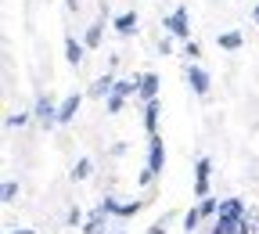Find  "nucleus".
Wrapping results in <instances>:
<instances>
[{"mask_svg": "<svg viewBox=\"0 0 259 234\" xmlns=\"http://www.w3.org/2000/svg\"><path fill=\"white\" fill-rule=\"evenodd\" d=\"M162 166H166V148H162L158 133H151V137H148V170L141 173V184H151L162 173Z\"/></svg>", "mask_w": 259, "mask_h": 234, "instance_id": "1", "label": "nucleus"}, {"mask_svg": "<svg viewBox=\"0 0 259 234\" xmlns=\"http://www.w3.org/2000/svg\"><path fill=\"white\" fill-rule=\"evenodd\" d=\"M108 216H112V209L105 202H97L90 209V216L83 220V234H108Z\"/></svg>", "mask_w": 259, "mask_h": 234, "instance_id": "2", "label": "nucleus"}, {"mask_svg": "<svg viewBox=\"0 0 259 234\" xmlns=\"http://www.w3.org/2000/svg\"><path fill=\"white\" fill-rule=\"evenodd\" d=\"M209 177H212V162L198 159L194 162V194L198 198H209Z\"/></svg>", "mask_w": 259, "mask_h": 234, "instance_id": "3", "label": "nucleus"}, {"mask_svg": "<svg viewBox=\"0 0 259 234\" xmlns=\"http://www.w3.org/2000/svg\"><path fill=\"white\" fill-rule=\"evenodd\" d=\"M162 25H166L169 36H184V40H191V36H187V32H191V29H187V8H177Z\"/></svg>", "mask_w": 259, "mask_h": 234, "instance_id": "4", "label": "nucleus"}, {"mask_svg": "<svg viewBox=\"0 0 259 234\" xmlns=\"http://www.w3.org/2000/svg\"><path fill=\"white\" fill-rule=\"evenodd\" d=\"M187 83H191V90L198 94V97H205L212 80H209V72H205V69H198V65H187Z\"/></svg>", "mask_w": 259, "mask_h": 234, "instance_id": "5", "label": "nucleus"}, {"mask_svg": "<svg viewBox=\"0 0 259 234\" xmlns=\"http://www.w3.org/2000/svg\"><path fill=\"white\" fill-rule=\"evenodd\" d=\"M248 206H245V198H223L220 202V213L216 216H227V220H245Z\"/></svg>", "mask_w": 259, "mask_h": 234, "instance_id": "6", "label": "nucleus"}, {"mask_svg": "<svg viewBox=\"0 0 259 234\" xmlns=\"http://www.w3.org/2000/svg\"><path fill=\"white\" fill-rule=\"evenodd\" d=\"M32 115H36L44 126H54V123H58V108H54L51 97H36V108H32Z\"/></svg>", "mask_w": 259, "mask_h": 234, "instance_id": "7", "label": "nucleus"}, {"mask_svg": "<svg viewBox=\"0 0 259 234\" xmlns=\"http://www.w3.org/2000/svg\"><path fill=\"white\" fill-rule=\"evenodd\" d=\"M79 101H83L79 94H69V97H65V101L58 105V123H72L76 112H79Z\"/></svg>", "mask_w": 259, "mask_h": 234, "instance_id": "8", "label": "nucleus"}, {"mask_svg": "<svg viewBox=\"0 0 259 234\" xmlns=\"http://www.w3.org/2000/svg\"><path fill=\"white\" fill-rule=\"evenodd\" d=\"M158 87H162V80L155 76V72H148V76H141V97H144V101H155V97H158Z\"/></svg>", "mask_w": 259, "mask_h": 234, "instance_id": "9", "label": "nucleus"}, {"mask_svg": "<svg viewBox=\"0 0 259 234\" xmlns=\"http://www.w3.org/2000/svg\"><path fill=\"white\" fill-rule=\"evenodd\" d=\"M115 32H119V36H134V32H137V15H134V11L119 15V18H115Z\"/></svg>", "mask_w": 259, "mask_h": 234, "instance_id": "10", "label": "nucleus"}, {"mask_svg": "<svg viewBox=\"0 0 259 234\" xmlns=\"http://www.w3.org/2000/svg\"><path fill=\"white\" fill-rule=\"evenodd\" d=\"M158 97H155V101H144V130H148V137H151V133H155V126H158Z\"/></svg>", "mask_w": 259, "mask_h": 234, "instance_id": "11", "label": "nucleus"}, {"mask_svg": "<svg viewBox=\"0 0 259 234\" xmlns=\"http://www.w3.org/2000/svg\"><path fill=\"white\" fill-rule=\"evenodd\" d=\"M115 90V80H112V72H105L101 80H94V87H90V97H108Z\"/></svg>", "mask_w": 259, "mask_h": 234, "instance_id": "12", "label": "nucleus"}, {"mask_svg": "<svg viewBox=\"0 0 259 234\" xmlns=\"http://www.w3.org/2000/svg\"><path fill=\"white\" fill-rule=\"evenodd\" d=\"M83 51H87V44H79L76 36H69V40H65V58H69L72 65H79V61H83Z\"/></svg>", "mask_w": 259, "mask_h": 234, "instance_id": "13", "label": "nucleus"}, {"mask_svg": "<svg viewBox=\"0 0 259 234\" xmlns=\"http://www.w3.org/2000/svg\"><path fill=\"white\" fill-rule=\"evenodd\" d=\"M137 90H141V76H130V80H115V90H112V94L130 97V94H137Z\"/></svg>", "mask_w": 259, "mask_h": 234, "instance_id": "14", "label": "nucleus"}, {"mask_svg": "<svg viewBox=\"0 0 259 234\" xmlns=\"http://www.w3.org/2000/svg\"><path fill=\"white\" fill-rule=\"evenodd\" d=\"M216 44H220L223 51H238V47H241V32H238V29H231V32H220V36H216Z\"/></svg>", "mask_w": 259, "mask_h": 234, "instance_id": "15", "label": "nucleus"}, {"mask_svg": "<svg viewBox=\"0 0 259 234\" xmlns=\"http://www.w3.org/2000/svg\"><path fill=\"white\" fill-rule=\"evenodd\" d=\"M101 25H105V22H94V25L87 29V36H83V44H87L90 51H94V47H101Z\"/></svg>", "mask_w": 259, "mask_h": 234, "instance_id": "16", "label": "nucleus"}, {"mask_svg": "<svg viewBox=\"0 0 259 234\" xmlns=\"http://www.w3.org/2000/svg\"><path fill=\"white\" fill-rule=\"evenodd\" d=\"M141 206H144V202H119V206H115V216H119V220H130V216L141 213Z\"/></svg>", "mask_w": 259, "mask_h": 234, "instance_id": "17", "label": "nucleus"}, {"mask_svg": "<svg viewBox=\"0 0 259 234\" xmlns=\"http://www.w3.org/2000/svg\"><path fill=\"white\" fill-rule=\"evenodd\" d=\"M90 170H94V162H90V159H79V162L72 166V180H87Z\"/></svg>", "mask_w": 259, "mask_h": 234, "instance_id": "18", "label": "nucleus"}, {"mask_svg": "<svg viewBox=\"0 0 259 234\" xmlns=\"http://www.w3.org/2000/svg\"><path fill=\"white\" fill-rule=\"evenodd\" d=\"M0 202H8V206L18 202V184H15V180H8L4 187H0Z\"/></svg>", "mask_w": 259, "mask_h": 234, "instance_id": "19", "label": "nucleus"}, {"mask_svg": "<svg viewBox=\"0 0 259 234\" xmlns=\"http://www.w3.org/2000/svg\"><path fill=\"white\" fill-rule=\"evenodd\" d=\"M198 223H202V209H191V213L184 216V230H187V234L198 230Z\"/></svg>", "mask_w": 259, "mask_h": 234, "instance_id": "20", "label": "nucleus"}, {"mask_svg": "<svg viewBox=\"0 0 259 234\" xmlns=\"http://www.w3.org/2000/svg\"><path fill=\"white\" fill-rule=\"evenodd\" d=\"M122 101H126V97H122V94H108V101H105V108H108V115H115V112H122Z\"/></svg>", "mask_w": 259, "mask_h": 234, "instance_id": "21", "label": "nucleus"}, {"mask_svg": "<svg viewBox=\"0 0 259 234\" xmlns=\"http://www.w3.org/2000/svg\"><path fill=\"white\" fill-rule=\"evenodd\" d=\"M198 209H202V216H216L220 213V202H216V198H202Z\"/></svg>", "mask_w": 259, "mask_h": 234, "instance_id": "22", "label": "nucleus"}, {"mask_svg": "<svg viewBox=\"0 0 259 234\" xmlns=\"http://www.w3.org/2000/svg\"><path fill=\"white\" fill-rule=\"evenodd\" d=\"M25 123H29V112H11V115H8V126H11V130H15V126H25Z\"/></svg>", "mask_w": 259, "mask_h": 234, "instance_id": "23", "label": "nucleus"}, {"mask_svg": "<svg viewBox=\"0 0 259 234\" xmlns=\"http://www.w3.org/2000/svg\"><path fill=\"white\" fill-rule=\"evenodd\" d=\"M83 220H87V216H83V209H79V206H72V209H69V227H79Z\"/></svg>", "mask_w": 259, "mask_h": 234, "instance_id": "24", "label": "nucleus"}, {"mask_svg": "<svg viewBox=\"0 0 259 234\" xmlns=\"http://www.w3.org/2000/svg\"><path fill=\"white\" fill-rule=\"evenodd\" d=\"M245 227H248V234L259 227V213H255V209H248V213H245Z\"/></svg>", "mask_w": 259, "mask_h": 234, "instance_id": "25", "label": "nucleus"}, {"mask_svg": "<svg viewBox=\"0 0 259 234\" xmlns=\"http://www.w3.org/2000/svg\"><path fill=\"white\" fill-rule=\"evenodd\" d=\"M184 54H187V58H198V54H202L198 40H187V44H184Z\"/></svg>", "mask_w": 259, "mask_h": 234, "instance_id": "26", "label": "nucleus"}, {"mask_svg": "<svg viewBox=\"0 0 259 234\" xmlns=\"http://www.w3.org/2000/svg\"><path fill=\"white\" fill-rule=\"evenodd\" d=\"M148 234H166V220H158V223H151V227H148Z\"/></svg>", "mask_w": 259, "mask_h": 234, "instance_id": "27", "label": "nucleus"}, {"mask_svg": "<svg viewBox=\"0 0 259 234\" xmlns=\"http://www.w3.org/2000/svg\"><path fill=\"white\" fill-rule=\"evenodd\" d=\"M11 234H36V230H29V227H22V230H11Z\"/></svg>", "mask_w": 259, "mask_h": 234, "instance_id": "28", "label": "nucleus"}, {"mask_svg": "<svg viewBox=\"0 0 259 234\" xmlns=\"http://www.w3.org/2000/svg\"><path fill=\"white\" fill-rule=\"evenodd\" d=\"M255 18H259V4H255Z\"/></svg>", "mask_w": 259, "mask_h": 234, "instance_id": "29", "label": "nucleus"}, {"mask_svg": "<svg viewBox=\"0 0 259 234\" xmlns=\"http://www.w3.org/2000/svg\"><path fill=\"white\" fill-rule=\"evenodd\" d=\"M108 234H122V230H108Z\"/></svg>", "mask_w": 259, "mask_h": 234, "instance_id": "30", "label": "nucleus"}]
</instances>
